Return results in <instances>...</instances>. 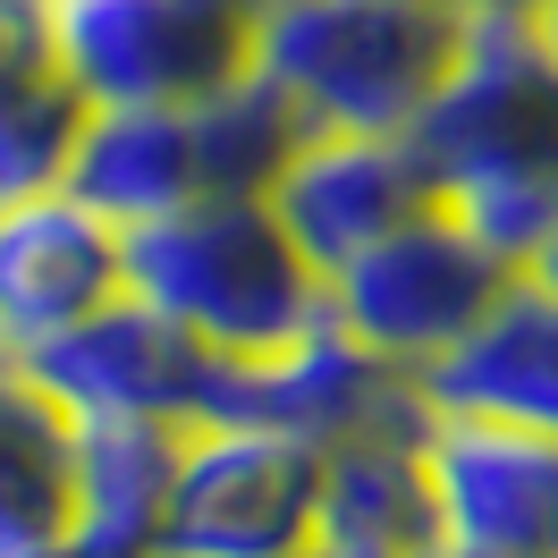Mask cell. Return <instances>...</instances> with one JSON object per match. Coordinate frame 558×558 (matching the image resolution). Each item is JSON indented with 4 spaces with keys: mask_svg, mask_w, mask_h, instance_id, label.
<instances>
[{
    "mask_svg": "<svg viewBox=\"0 0 558 558\" xmlns=\"http://www.w3.org/2000/svg\"><path fill=\"white\" fill-rule=\"evenodd\" d=\"M440 211H457L490 254L524 263L558 220V69L524 35V9H490L457 51L449 85L415 119Z\"/></svg>",
    "mask_w": 558,
    "mask_h": 558,
    "instance_id": "1",
    "label": "cell"
},
{
    "mask_svg": "<svg viewBox=\"0 0 558 558\" xmlns=\"http://www.w3.org/2000/svg\"><path fill=\"white\" fill-rule=\"evenodd\" d=\"M465 35L474 9L457 0H254V76L279 85L305 128L415 136Z\"/></svg>",
    "mask_w": 558,
    "mask_h": 558,
    "instance_id": "2",
    "label": "cell"
},
{
    "mask_svg": "<svg viewBox=\"0 0 558 558\" xmlns=\"http://www.w3.org/2000/svg\"><path fill=\"white\" fill-rule=\"evenodd\" d=\"M128 288L220 355H263L330 314V279L271 195H204L128 229Z\"/></svg>",
    "mask_w": 558,
    "mask_h": 558,
    "instance_id": "3",
    "label": "cell"
},
{
    "mask_svg": "<svg viewBox=\"0 0 558 558\" xmlns=\"http://www.w3.org/2000/svg\"><path fill=\"white\" fill-rule=\"evenodd\" d=\"M508 288H517L508 254H490L457 211H423L330 271V322L423 381L440 355H457L483 330V314Z\"/></svg>",
    "mask_w": 558,
    "mask_h": 558,
    "instance_id": "4",
    "label": "cell"
},
{
    "mask_svg": "<svg viewBox=\"0 0 558 558\" xmlns=\"http://www.w3.org/2000/svg\"><path fill=\"white\" fill-rule=\"evenodd\" d=\"M322 449L263 423H186L161 508V558H314Z\"/></svg>",
    "mask_w": 558,
    "mask_h": 558,
    "instance_id": "5",
    "label": "cell"
},
{
    "mask_svg": "<svg viewBox=\"0 0 558 558\" xmlns=\"http://www.w3.org/2000/svg\"><path fill=\"white\" fill-rule=\"evenodd\" d=\"M51 43L85 110L195 102L254 69V0H60Z\"/></svg>",
    "mask_w": 558,
    "mask_h": 558,
    "instance_id": "6",
    "label": "cell"
},
{
    "mask_svg": "<svg viewBox=\"0 0 558 558\" xmlns=\"http://www.w3.org/2000/svg\"><path fill=\"white\" fill-rule=\"evenodd\" d=\"M423 415H432V398L415 373L381 364L364 339H348L322 314L314 330H296L263 355H229L204 423H263V432H288V440L330 457L348 440H373V432H407Z\"/></svg>",
    "mask_w": 558,
    "mask_h": 558,
    "instance_id": "7",
    "label": "cell"
},
{
    "mask_svg": "<svg viewBox=\"0 0 558 558\" xmlns=\"http://www.w3.org/2000/svg\"><path fill=\"white\" fill-rule=\"evenodd\" d=\"M26 364H35V381L76 423H204L211 398H220V364L229 355L204 348L161 305H144L136 288H119L102 314L60 330Z\"/></svg>",
    "mask_w": 558,
    "mask_h": 558,
    "instance_id": "8",
    "label": "cell"
},
{
    "mask_svg": "<svg viewBox=\"0 0 558 558\" xmlns=\"http://www.w3.org/2000/svg\"><path fill=\"white\" fill-rule=\"evenodd\" d=\"M423 474L440 558H558V440L533 423L432 407Z\"/></svg>",
    "mask_w": 558,
    "mask_h": 558,
    "instance_id": "9",
    "label": "cell"
},
{
    "mask_svg": "<svg viewBox=\"0 0 558 558\" xmlns=\"http://www.w3.org/2000/svg\"><path fill=\"white\" fill-rule=\"evenodd\" d=\"M128 288V229L69 195L35 186L0 204V355H43L60 330L102 314Z\"/></svg>",
    "mask_w": 558,
    "mask_h": 558,
    "instance_id": "10",
    "label": "cell"
},
{
    "mask_svg": "<svg viewBox=\"0 0 558 558\" xmlns=\"http://www.w3.org/2000/svg\"><path fill=\"white\" fill-rule=\"evenodd\" d=\"M271 211L288 220V238L314 254V271L330 279L364 245H381L389 229L440 211V186H432V161L415 153V136L314 128V136L288 153V170L271 186Z\"/></svg>",
    "mask_w": 558,
    "mask_h": 558,
    "instance_id": "11",
    "label": "cell"
},
{
    "mask_svg": "<svg viewBox=\"0 0 558 558\" xmlns=\"http://www.w3.org/2000/svg\"><path fill=\"white\" fill-rule=\"evenodd\" d=\"M60 186L85 195V204L102 211V220H119V229L220 195V186H211V153H204V119H195V102L85 110Z\"/></svg>",
    "mask_w": 558,
    "mask_h": 558,
    "instance_id": "12",
    "label": "cell"
},
{
    "mask_svg": "<svg viewBox=\"0 0 558 558\" xmlns=\"http://www.w3.org/2000/svg\"><path fill=\"white\" fill-rule=\"evenodd\" d=\"M423 423L373 432V440H348V449L322 457V542H314V558H440L432 474H423Z\"/></svg>",
    "mask_w": 558,
    "mask_h": 558,
    "instance_id": "13",
    "label": "cell"
},
{
    "mask_svg": "<svg viewBox=\"0 0 558 558\" xmlns=\"http://www.w3.org/2000/svg\"><path fill=\"white\" fill-rule=\"evenodd\" d=\"M76 550V415L35 381V364L0 355V558Z\"/></svg>",
    "mask_w": 558,
    "mask_h": 558,
    "instance_id": "14",
    "label": "cell"
},
{
    "mask_svg": "<svg viewBox=\"0 0 558 558\" xmlns=\"http://www.w3.org/2000/svg\"><path fill=\"white\" fill-rule=\"evenodd\" d=\"M423 398L449 407V415L533 423V432L558 440V296L517 279L483 314V330L423 373Z\"/></svg>",
    "mask_w": 558,
    "mask_h": 558,
    "instance_id": "15",
    "label": "cell"
},
{
    "mask_svg": "<svg viewBox=\"0 0 558 558\" xmlns=\"http://www.w3.org/2000/svg\"><path fill=\"white\" fill-rule=\"evenodd\" d=\"M60 0H0V204L60 186L85 128V102L60 76V43H51Z\"/></svg>",
    "mask_w": 558,
    "mask_h": 558,
    "instance_id": "16",
    "label": "cell"
},
{
    "mask_svg": "<svg viewBox=\"0 0 558 558\" xmlns=\"http://www.w3.org/2000/svg\"><path fill=\"white\" fill-rule=\"evenodd\" d=\"M186 423H76V542H161Z\"/></svg>",
    "mask_w": 558,
    "mask_h": 558,
    "instance_id": "17",
    "label": "cell"
},
{
    "mask_svg": "<svg viewBox=\"0 0 558 558\" xmlns=\"http://www.w3.org/2000/svg\"><path fill=\"white\" fill-rule=\"evenodd\" d=\"M517 279H533L542 296H558V220H550V238H542V245H533V254L517 263Z\"/></svg>",
    "mask_w": 558,
    "mask_h": 558,
    "instance_id": "18",
    "label": "cell"
},
{
    "mask_svg": "<svg viewBox=\"0 0 558 558\" xmlns=\"http://www.w3.org/2000/svg\"><path fill=\"white\" fill-rule=\"evenodd\" d=\"M524 35L542 43V60L558 69V0H533V9H524Z\"/></svg>",
    "mask_w": 558,
    "mask_h": 558,
    "instance_id": "19",
    "label": "cell"
},
{
    "mask_svg": "<svg viewBox=\"0 0 558 558\" xmlns=\"http://www.w3.org/2000/svg\"><path fill=\"white\" fill-rule=\"evenodd\" d=\"M69 558H161L153 542H76Z\"/></svg>",
    "mask_w": 558,
    "mask_h": 558,
    "instance_id": "20",
    "label": "cell"
},
{
    "mask_svg": "<svg viewBox=\"0 0 558 558\" xmlns=\"http://www.w3.org/2000/svg\"><path fill=\"white\" fill-rule=\"evenodd\" d=\"M457 9H474V17H490V9H533V0H457Z\"/></svg>",
    "mask_w": 558,
    "mask_h": 558,
    "instance_id": "21",
    "label": "cell"
}]
</instances>
